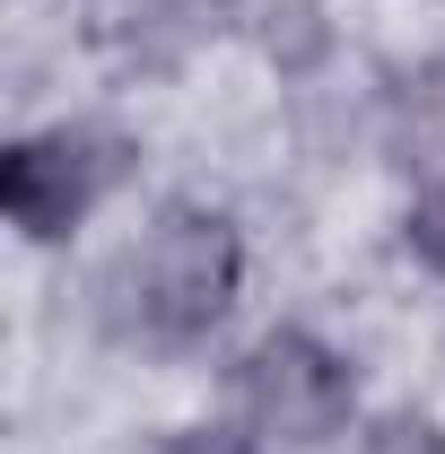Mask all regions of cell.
<instances>
[{"instance_id":"6","label":"cell","mask_w":445,"mask_h":454,"mask_svg":"<svg viewBox=\"0 0 445 454\" xmlns=\"http://www.w3.org/2000/svg\"><path fill=\"white\" fill-rule=\"evenodd\" d=\"M358 454H445V428L428 411H376L367 437H358Z\"/></svg>"},{"instance_id":"3","label":"cell","mask_w":445,"mask_h":454,"mask_svg":"<svg viewBox=\"0 0 445 454\" xmlns=\"http://www.w3.org/2000/svg\"><path fill=\"white\" fill-rule=\"evenodd\" d=\"M236 394H245V419L262 437H279V446H324V437L349 428V411H358V376L315 333H271V340L245 349Z\"/></svg>"},{"instance_id":"5","label":"cell","mask_w":445,"mask_h":454,"mask_svg":"<svg viewBox=\"0 0 445 454\" xmlns=\"http://www.w3.org/2000/svg\"><path fill=\"white\" fill-rule=\"evenodd\" d=\"M332 44V27H324V0H262V53L279 70H315Z\"/></svg>"},{"instance_id":"1","label":"cell","mask_w":445,"mask_h":454,"mask_svg":"<svg viewBox=\"0 0 445 454\" xmlns=\"http://www.w3.org/2000/svg\"><path fill=\"white\" fill-rule=\"evenodd\" d=\"M245 254L219 210H167L131 254H122V324L158 349H192V340L236 306Z\"/></svg>"},{"instance_id":"2","label":"cell","mask_w":445,"mask_h":454,"mask_svg":"<svg viewBox=\"0 0 445 454\" xmlns=\"http://www.w3.org/2000/svg\"><path fill=\"white\" fill-rule=\"evenodd\" d=\"M131 175V140L97 131V122H61V131H27L0 149V210L27 245H53Z\"/></svg>"},{"instance_id":"8","label":"cell","mask_w":445,"mask_h":454,"mask_svg":"<svg viewBox=\"0 0 445 454\" xmlns=\"http://www.w3.org/2000/svg\"><path fill=\"white\" fill-rule=\"evenodd\" d=\"M167 454H254V437L236 428V419H192V428H175Z\"/></svg>"},{"instance_id":"4","label":"cell","mask_w":445,"mask_h":454,"mask_svg":"<svg viewBox=\"0 0 445 454\" xmlns=\"http://www.w3.org/2000/svg\"><path fill=\"white\" fill-rule=\"evenodd\" d=\"M219 27H227V0H105V44H122L140 70L183 61Z\"/></svg>"},{"instance_id":"7","label":"cell","mask_w":445,"mask_h":454,"mask_svg":"<svg viewBox=\"0 0 445 454\" xmlns=\"http://www.w3.org/2000/svg\"><path fill=\"white\" fill-rule=\"evenodd\" d=\"M402 236H410V254H419L428 271H445V175L419 184V201H410V227H402Z\"/></svg>"}]
</instances>
